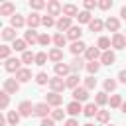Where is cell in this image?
I'll return each instance as SVG.
<instances>
[{"label":"cell","mask_w":126,"mask_h":126,"mask_svg":"<svg viewBox=\"0 0 126 126\" xmlns=\"http://www.w3.org/2000/svg\"><path fill=\"white\" fill-rule=\"evenodd\" d=\"M20 63H22V59H16V57H10L6 63H4V69L8 71V73H18L22 67H20Z\"/></svg>","instance_id":"6da1fadb"},{"label":"cell","mask_w":126,"mask_h":126,"mask_svg":"<svg viewBox=\"0 0 126 126\" xmlns=\"http://www.w3.org/2000/svg\"><path fill=\"white\" fill-rule=\"evenodd\" d=\"M4 91L8 94H16L20 91V83L16 79H4Z\"/></svg>","instance_id":"7a4b0ae2"},{"label":"cell","mask_w":126,"mask_h":126,"mask_svg":"<svg viewBox=\"0 0 126 126\" xmlns=\"http://www.w3.org/2000/svg\"><path fill=\"white\" fill-rule=\"evenodd\" d=\"M45 102H47L49 106L59 108V106H61V102H63V96H61L59 93H49V94H45Z\"/></svg>","instance_id":"3957f363"},{"label":"cell","mask_w":126,"mask_h":126,"mask_svg":"<svg viewBox=\"0 0 126 126\" xmlns=\"http://www.w3.org/2000/svg\"><path fill=\"white\" fill-rule=\"evenodd\" d=\"M33 110H35V106H32V102H30V100H22V102H20V106H18L20 116H32V114H33Z\"/></svg>","instance_id":"277c9868"},{"label":"cell","mask_w":126,"mask_h":126,"mask_svg":"<svg viewBox=\"0 0 126 126\" xmlns=\"http://www.w3.org/2000/svg\"><path fill=\"white\" fill-rule=\"evenodd\" d=\"M49 87H51V93H61V91L67 87V83H65L61 77H53V79L49 81Z\"/></svg>","instance_id":"5b68a950"},{"label":"cell","mask_w":126,"mask_h":126,"mask_svg":"<svg viewBox=\"0 0 126 126\" xmlns=\"http://www.w3.org/2000/svg\"><path fill=\"white\" fill-rule=\"evenodd\" d=\"M73 100H77V102L89 100V91H87L85 87H77V89L73 91Z\"/></svg>","instance_id":"8992f818"},{"label":"cell","mask_w":126,"mask_h":126,"mask_svg":"<svg viewBox=\"0 0 126 126\" xmlns=\"http://www.w3.org/2000/svg\"><path fill=\"white\" fill-rule=\"evenodd\" d=\"M112 47L114 49H126V35L124 33H114L112 35Z\"/></svg>","instance_id":"52a82bcc"},{"label":"cell","mask_w":126,"mask_h":126,"mask_svg":"<svg viewBox=\"0 0 126 126\" xmlns=\"http://www.w3.org/2000/svg\"><path fill=\"white\" fill-rule=\"evenodd\" d=\"M55 28L59 30V33H61V32H69V30L73 28V26H71V18H67V16H61V18L57 20Z\"/></svg>","instance_id":"ba28073f"},{"label":"cell","mask_w":126,"mask_h":126,"mask_svg":"<svg viewBox=\"0 0 126 126\" xmlns=\"http://www.w3.org/2000/svg\"><path fill=\"white\" fill-rule=\"evenodd\" d=\"M83 104L81 102H77V100H71L69 104H67V114H71V116H79L81 112H83Z\"/></svg>","instance_id":"9c48e42d"},{"label":"cell","mask_w":126,"mask_h":126,"mask_svg":"<svg viewBox=\"0 0 126 126\" xmlns=\"http://www.w3.org/2000/svg\"><path fill=\"white\" fill-rule=\"evenodd\" d=\"M61 12H63V6H61L57 0L47 2V16H57V14H61Z\"/></svg>","instance_id":"30bf717a"},{"label":"cell","mask_w":126,"mask_h":126,"mask_svg":"<svg viewBox=\"0 0 126 126\" xmlns=\"http://www.w3.org/2000/svg\"><path fill=\"white\" fill-rule=\"evenodd\" d=\"M49 104L47 102H39V104H35V110H33V114L35 116H39V118H47V114H49Z\"/></svg>","instance_id":"8fae6325"},{"label":"cell","mask_w":126,"mask_h":126,"mask_svg":"<svg viewBox=\"0 0 126 126\" xmlns=\"http://www.w3.org/2000/svg\"><path fill=\"white\" fill-rule=\"evenodd\" d=\"M26 24H28V28H30V30H35V28L41 24V16H39V14H35V12H32V14L28 16Z\"/></svg>","instance_id":"7c38bea8"},{"label":"cell","mask_w":126,"mask_h":126,"mask_svg":"<svg viewBox=\"0 0 126 126\" xmlns=\"http://www.w3.org/2000/svg\"><path fill=\"white\" fill-rule=\"evenodd\" d=\"M100 55H102L100 49L94 47V45H93V47H87V51H85V59H87V61H96Z\"/></svg>","instance_id":"4fadbf2b"},{"label":"cell","mask_w":126,"mask_h":126,"mask_svg":"<svg viewBox=\"0 0 126 126\" xmlns=\"http://www.w3.org/2000/svg\"><path fill=\"white\" fill-rule=\"evenodd\" d=\"M30 79H32V71L26 69V67H22V69L16 73V81H18V83H28Z\"/></svg>","instance_id":"5bb4252c"},{"label":"cell","mask_w":126,"mask_h":126,"mask_svg":"<svg viewBox=\"0 0 126 126\" xmlns=\"http://www.w3.org/2000/svg\"><path fill=\"white\" fill-rule=\"evenodd\" d=\"M14 12H16V6L12 4V2H4L2 6H0V16H14Z\"/></svg>","instance_id":"9a60e30c"},{"label":"cell","mask_w":126,"mask_h":126,"mask_svg":"<svg viewBox=\"0 0 126 126\" xmlns=\"http://www.w3.org/2000/svg\"><path fill=\"white\" fill-rule=\"evenodd\" d=\"M81 35H83L81 26H73V28L67 32V37H69V39H73V41H81Z\"/></svg>","instance_id":"2e32d148"},{"label":"cell","mask_w":126,"mask_h":126,"mask_svg":"<svg viewBox=\"0 0 126 126\" xmlns=\"http://www.w3.org/2000/svg\"><path fill=\"white\" fill-rule=\"evenodd\" d=\"M47 55H49V61H53L55 65L63 61V51H61L59 47H53V49H51V51H49Z\"/></svg>","instance_id":"e0dca14e"},{"label":"cell","mask_w":126,"mask_h":126,"mask_svg":"<svg viewBox=\"0 0 126 126\" xmlns=\"http://www.w3.org/2000/svg\"><path fill=\"white\" fill-rule=\"evenodd\" d=\"M69 73H71V65H67V63H57V65H55V75H57V77L63 79V77L69 75Z\"/></svg>","instance_id":"ac0fdd59"},{"label":"cell","mask_w":126,"mask_h":126,"mask_svg":"<svg viewBox=\"0 0 126 126\" xmlns=\"http://www.w3.org/2000/svg\"><path fill=\"white\" fill-rule=\"evenodd\" d=\"M63 16H67V18H77L79 16V8L75 6V4H65L63 6Z\"/></svg>","instance_id":"d6986e66"},{"label":"cell","mask_w":126,"mask_h":126,"mask_svg":"<svg viewBox=\"0 0 126 126\" xmlns=\"http://www.w3.org/2000/svg\"><path fill=\"white\" fill-rule=\"evenodd\" d=\"M24 39H26V43H39V35H37V32L35 30H28L26 33H24Z\"/></svg>","instance_id":"ffe728a7"},{"label":"cell","mask_w":126,"mask_h":126,"mask_svg":"<svg viewBox=\"0 0 126 126\" xmlns=\"http://www.w3.org/2000/svg\"><path fill=\"white\" fill-rule=\"evenodd\" d=\"M69 49H71V53H73V55H81V53H85V51H87V45H85L83 41H73Z\"/></svg>","instance_id":"44dd1931"},{"label":"cell","mask_w":126,"mask_h":126,"mask_svg":"<svg viewBox=\"0 0 126 126\" xmlns=\"http://www.w3.org/2000/svg\"><path fill=\"white\" fill-rule=\"evenodd\" d=\"M100 61H102L104 65H108V67H110V65L116 61V55H114V51H110V49H108V51H102V55H100Z\"/></svg>","instance_id":"7402d4cb"},{"label":"cell","mask_w":126,"mask_h":126,"mask_svg":"<svg viewBox=\"0 0 126 126\" xmlns=\"http://www.w3.org/2000/svg\"><path fill=\"white\" fill-rule=\"evenodd\" d=\"M83 67H87V65H85V61H83L81 57H75V59L71 61V73H73V75H79V71H81Z\"/></svg>","instance_id":"603a6c76"},{"label":"cell","mask_w":126,"mask_h":126,"mask_svg":"<svg viewBox=\"0 0 126 126\" xmlns=\"http://www.w3.org/2000/svg\"><path fill=\"white\" fill-rule=\"evenodd\" d=\"M24 26H26V20H24L20 14H14V16L10 18V28L16 30V28H24Z\"/></svg>","instance_id":"cb8c5ba5"},{"label":"cell","mask_w":126,"mask_h":126,"mask_svg":"<svg viewBox=\"0 0 126 126\" xmlns=\"http://www.w3.org/2000/svg\"><path fill=\"white\" fill-rule=\"evenodd\" d=\"M104 26L110 30V32H114V33H118V28H120V22H118V18H114V16H110L106 22H104Z\"/></svg>","instance_id":"d4e9b609"},{"label":"cell","mask_w":126,"mask_h":126,"mask_svg":"<svg viewBox=\"0 0 126 126\" xmlns=\"http://www.w3.org/2000/svg\"><path fill=\"white\" fill-rule=\"evenodd\" d=\"M20 118H22V116H20V112H16V110H10V112L6 114V120H8L10 126H18V124H20Z\"/></svg>","instance_id":"484cf974"},{"label":"cell","mask_w":126,"mask_h":126,"mask_svg":"<svg viewBox=\"0 0 126 126\" xmlns=\"http://www.w3.org/2000/svg\"><path fill=\"white\" fill-rule=\"evenodd\" d=\"M110 45H112V39H108L106 35L98 37V41H96V47H98V49H102V51H108V49H110Z\"/></svg>","instance_id":"4316f807"},{"label":"cell","mask_w":126,"mask_h":126,"mask_svg":"<svg viewBox=\"0 0 126 126\" xmlns=\"http://www.w3.org/2000/svg\"><path fill=\"white\" fill-rule=\"evenodd\" d=\"M2 39H4V41H16V32H14V28H4V30H2Z\"/></svg>","instance_id":"83f0119b"},{"label":"cell","mask_w":126,"mask_h":126,"mask_svg":"<svg viewBox=\"0 0 126 126\" xmlns=\"http://www.w3.org/2000/svg\"><path fill=\"white\" fill-rule=\"evenodd\" d=\"M96 112H98V106H96L94 102H89V104L83 108V114L89 116V118H91V116H96Z\"/></svg>","instance_id":"f1b7e54d"},{"label":"cell","mask_w":126,"mask_h":126,"mask_svg":"<svg viewBox=\"0 0 126 126\" xmlns=\"http://www.w3.org/2000/svg\"><path fill=\"white\" fill-rule=\"evenodd\" d=\"M102 28H104V22H102L100 18H93V22L89 24V30H91V32H100Z\"/></svg>","instance_id":"f546056e"},{"label":"cell","mask_w":126,"mask_h":126,"mask_svg":"<svg viewBox=\"0 0 126 126\" xmlns=\"http://www.w3.org/2000/svg\"><path fill=\"white\" fill-rule=\"evenodd\" d=\"M79 79H81L79 75H73V73H71V75L65 79V83H67V87H69V89H73V91H75V89L79 87Z\"/></svg>","instance_id":"4dcf8cb0"},{"label":"cell","mask_w":126,"mask_h":126,"mask_svg":"<svg viewBox=\"0 0 126 126\" xmlns=\"http://www.w3.org/2000/svg\"><path fill=\"white\" fill-rule=\"evenodd\" d=\"M77 20H79V24H91V22H93V16H91V12L83 10V12H79Z\"/></svg>","instance_id":"1f68e13d"},{"label":"cell","mask_w":126,"mask_h":126,"mask_svg":"<svg viewBox=\"0 0 126 126\" xmlns=\"http://www.w3.org/2000/svg\"><path fill=\"white\" fill-rule=\"evenodd\" d=\"M53 43H55V47H65V43H67V35H63V33H55L53 35Z\"/></svg>","instance_id":"d6a6232c"},{"label":"cell","mask_w":126,"mask_h":126,"mask_svg":"<svg viewBox=\"0 0 126 126\" xmlns=\"http://www.w3.org/2000/svg\"><path fill=\"white\" fill-rule=\"evenodd\" d=\"M106 102H108V96H106V93H104V91L96 93V96H94V104H96V106H102V104H106Z\"/></svg>","instance_id":"836d02e7"},{"label":"cell","mask_w":126,"mask_h":126,"mask_svg":"<svg viewBox=\"0 0 126 126\" xmlns=\"http://www.w3.org/2000/svg\"><path fill=\"white\" fill-rule=\"evenodd\" d=\"M122 102H124V100H122V96H120V94H112V96L108 98V104H110L112 108H120V106H122Z\"/></svg>","instance_id":"e575fe53"},{"label":"cell","mask_w":126,"mask_h":126,"mask_svg":"<svg viewBox=\"0 0 126 126\" xmlns=\"http://www.w3.org/2000/svg\"><path fill=\"white\" fill-rule=\"evenodd\" d=\"M22 63H26V65L35 63V53H32V51H24V53H22Z\"/></svg>","instance_id":"d590c367"},{"label":"cell","mask_w":126,"mask_h":126,"mask_svg":"<svg viewBox=\"0 0 126 126\" xmlns=\"http://www.w3.org/2000/svg\"><path fill=\"white\" fill-rule=\"evenodd\" d=\"M26 47H28L26 39H16V41H14V45H12V49H14V51H22V53L26 51Z\"/></svg>","instance_id":"8d00e7d4"},{"label":"cell","mask_w":126,"mask_h":126,"mask_svg":"<svg viewBox=\"0 0 126 126\" xmlns=\"http://www.w3.org/2000/svg\"><path fill=\"white\" fill-rule=\"evenodd\" d=\"M47 59H49V55H47L45 51L35 53V65H45V63H47Z\"/></svg>","instance_id":"74e56055"},{"label":"cell","mask_w":126,"mask_h":126,"mask_svg":"<svg viewBox=\"0 0 126 126\" xmlns=\"http://www.w3.org/2000/svg\"><path fill=\"white\" fill-rule=\"evenodd\" d=\"M108 118H110V112H108V110H98V112H96V120H98V122L106 124Z\"/></svg>","instance_id":"f35d334b"},{"label":"cell","mask_w":126,"mask_h":126,"mask_svg":"<svg viewBox=\"0 0 126 126\" xmlns=\"http://www.w3.org/2000/svg\"><path fill=\"white\" fill-rule=\"evenodd\" d=\"M98 67H100V65H98L96 61H89V63H87V71H89V73H91L93 77H94V75L98 73Z\"/></svg>","instance_id":"ab89813d"},{"label":"cell","mask_w":126,"mask_h":126,"mask_svg":"<svg viewBox=\"0 0 126 126\" xmlns=\"http://www.w3.org/2000/svg\"><path fill=\"white\" fill-rule=\"evenodd\" d=\"M49 81H51V79H49L47 73H43V71L35 75V83H37V85H45V83H49Z\"/></svg>","instance_id":"60d3db41"},{"label":"cell","mask_w":126,"mask_h":126,"mask_svg":"<svg viewBox=\"0 0 126 126\" xmlns=\"http://www.w3.org/2000/svg\"><path fill=\"white\" fill-rule=\"evenodd\" d=\"M8 102H10L8 93H6V91H2V93H0V108H2V110H6V108H8Z\"/></svg>","instance_id":"b9f144b4"},{"label":"cell","mask_w":126,"mask_h":126,"mask_svg":"<svg viewBox=\"0 0 126 126\" xmlns=\"http://www.w3.org/2000/svg\"><path fill=\"white\" fill-rule=\"evenodd\" d=\"M10 49H12V47H8V45H0V59L8 61V59H10Z\"/></svg>","instance_id":"7bdbcfd3"},{"label":"cell","mask_w":126,"mask_h":126,"mask_svg":"<svg viewBox=\"0 0 126 126\" xmlns=\"http://www.w3.org/2000/svg\"><path fill=\"white\" fill-rule=\"evenodd\" d=\"M94 87H96V79H94L93 75H89V77L85 79V89L91 91V89H94Z\"/></svg>","instance_id":"ee69618b"},{"label":"cell","mask_w":126,"mask_h":126,"mask_svg":"<svg viewBox=\"0 0 126 126\" xmlns=\"http://www.w3.org/2000/svg\"><path fill=\"white\" fill-rule=\"evenodd\" d=\"M65 112H67V110L55 108V110H51V118H53V120H63V118H65Z\"/></svg>","instance_id":"f6af8a7d"},{"label":"cell","mask_w":126,"mask_h":126,"mask_svg":"<svg viewBox=\"0 0 126 126\" xmlns=\"http://www.w3.org/2000/svg\"><path fill=\"white\" fill-rule=\"evenodd\" d=\"M41 24H43L45 28H51V26H55L57 22L53 20V16H41Z\"/></svg>","instance_id":"bcb514c9"},{"label":"cell","mask_w":126,"mask_h":126,"mask_svg":"<svg viewBox=\"0 0 126 126\" xmlns=\"http://www.w3.org/2000/svg\"><path fill=\"white\" fill-rule=\"evenodd\" d=\"M114 89H116V81L114 79H106L104 81V93L106 91H114Z\"/></svg>","instance_id":"7dc6e473"},{"label":"cell","mask_w":126,"mask_h":126,"mask_svg":"<svg viewBox=\"0 0 126 126\" xmlns=\"http://www.w3.org/2000/svg\"><path fill=\"white\" fill-rule=\"evenodd\" d=\"M30 6H32L33 10H41V8H43V6H47V4H45L43 0H32V2H30Z\"/></svg>","instance_id":"c3c4849f"},{"label":"cell","mask_w":126,"mask_h":126,"mask_svg":"<svg viewBox=\"0 0 126 126\" xmlns=\"http://www.w3.org/2000/svg\"><path fill=\"white\" fill-rule=\"evenodd\" d=\"M83 4H85V10H87V12H89V10H94V8L98 6V2H94V0H85Z\"/></svg>","instance_id":"681fc988"},{"label":"cell","mask_w":126,"mask_h":126,"mask_svg":"<svg viewBox=\"0 0 126 126\" xmlns=\"http://www.w3.org/2000/svg\"><path fill=\"white\" fill-rule=\"evenodd\" d=\"M49 43H51V37H49L47 33H41V35H39V45L45 47V45H49Z\"/></svg>","instance_id":"f907efd6"},{"label":"cell","mask_w":126,"mask_h":126,"mask_svg":"<svg viewBox=\"0 0 126 126\" xmlns=\"http://www.w3.org/2000/svg\"><path fill=\"white\" fill-rule=\"evenodd\" d=\"M98 8H100V10H108V8H112V0H100V2H98Z\"/></svg>","instance_id":"816d5d0a"},{"label":"cell","mask_w":126,"mask_h":126,"mask_svg":"<svg viewBox=\"0 0 126 126\" xmlns=\"http://www.w3.org/2000/svg\"><path fill=\"white\" fill-rule=\"evenodd\" d=\"M39 126H55V120L53 118H41V124Z\"/></svg>","instance_id":"f5cc1de1"},{"label":"cell","mask_w":126,"mask_h":126,"mask_svg":"<svg viewBox=\"0 0 126 126\" xmlns=\"http://www.w3.org/2000/svg\"><path fill=\"white\" fill-rule=\"evenodd\" d=\"M118 79H120V83H124V85H126V69H122V71L118 73Z\"/></svg>","instance_id":"db71d44e"},{"label":"cell","mask_w":126,"mask_h":126,"mask_svg":"<svg viewBox=\"0 0 126 126\" xmlns=\"http://www.w3.org/2000/svg\"><path fill=\"white\" fill-rule=\"evenodd\" d=\"M65 126H79V122L75 118H69V120H65Z\"/></svg>","instance_id":"11a10c76"},{"label":"cell","mask_w":126,"mask_h":126,"mask_svg":"<svg viewBox=\"0 0 126 126\" xmlns=\"http://www.w3.org/2000/svg\"><path fill=\"white\" fill-rule=\"evenodd\" d=\"M120 16H122V20H126V6L120 8Z\"/></svg>","instance_id":"9f6ffc18"},{"label":"cell","mask_w":126,"mask_h":126,"mask_svg":"<svg viewBox=\"0 0 126 126\" xmlns=\"http://www.w3.org/2000/svg\"><path fill=\"white\" fill-rule=\"evenodd\" d=\"M120 108H122V112H124V114H126V100H124V102H122V106H120Z\"/></svg>","instance_id":"6f0895ef"},{"label":"cell","mask_w":126,"mask_h":126,"mask_svg":"<svg viewBox=\"0 0 126 126\" xmlns=\"http://www.w3.org/2000/svg\"><path fill=\"white\" fill-rule=\"evenodd\" d=\"M83 126H94V124H91V122H87V124H83Z\"/></svg>","instance_id":"680465c9"},{"label":"cell","mask_w":126,"mask_h":126,"mask_svg":"<svg viewBox=\"0 0 126 126\" xmlns=\"http://www.w3.org/2000/svg\"><path fill=\"white\" fill-rule=\"evenodd\" d=\"M106 126H114V124H106Z\"/></svg>","instance_id":"91938a15"}]
</instances>
